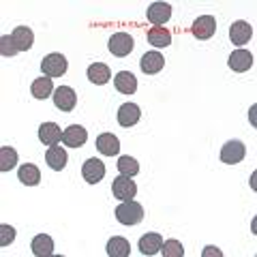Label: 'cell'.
<instances>
[{
  "label": "cell",
  "mask_w": 257,
  "mask_h": 257,
  "mask_svg": "<svg viewBox=\"0 0 257 257\" xmlns=\"http://www.w3.org/2000/svg\"><path fill=\"white\" fill-rule=\"evenodd\" d=\"M96 150L101 152V155H105V157H114L120 152V142L116 135H111V133H101L99 138H96Z\"/></svg>",
  "instance_id": "obj_15"
},
{
  "label": "cell",
  "mask_w": 257,
  "mask_h": 257,
  "mask_svg": "<svg viewBox=\"0 0 257 257\" xmlns=\"http://www.w3.org/2000/svg\"><path fill=\"white\" fill-rule=\"evenodd\" d=\"M67 67H69V62L67 58H64L62 54H47L45 58L41 60V71H43V75L47 77H62L64 73H67Z\"/></svg>",
  "instance_id": "obj_2"
},
{
  "label": "cell",
  "mask_w": 257,
  "mask_h": 257,
  "mask_svg": "<svg viewBox=\"0 0 257 257\" xmlns=\"http://www.w3.org/2000/svg\"><path fill=\"white\" fill-rule=\"evenodd\" d=\"M30 92L35 99L39 101H45L47 96H54V84H52V77H37L30 86Z\"/></svg>",
  "instance_id": "obj_18"
},
{
  "label": "cell",
  "mask_w": 257,
  "mask_h": 257,
  "mask_svg": "<svg viewBox=\"0 0 257 257\" xmlns=\"http://www.w3.org/2000/svg\"><path fill=\"white\" fill-rule=\"evenodd\" d=\"M111 193H114V197H118L120 202H126V199L135 197V193H138V184L128 178V176L120 174L118 178H114V182H111Z\"/></svg>",
  "instance_id": "obj_4"
},
{
  "label": "cell",
  "mask_w": 257,
  "mask_h": 257,
  "mask_svg": "<svg viewBox=\"0 0 257 257\" xmlns=\"http://www.w3.org/2000/svg\"><path fill=\"white\" fill-rule=\"evenodd\" d=\"M45 161L54 172H60V170H64V165H67V152L60 146H50L45 152Z\"/></svg>",
  "instance_id": "obj_23"
},
{
  "label": "cell",
  "mask_w": 257,
  "mask_h": 257,
  "mask_svg": "<svg viewBox=\"0 0 257 257\" xmlns=\"http://www.w3.org/2000/svg\"><path fill=\"white\" fill-rule=\"evenodd\" d=\"M142 118V109L135 105V103H124V105H120L118 109V122L120 126H133L138 124Z\"/></svg>",
  "instance_id": "obj_13"
},
{
  "label": "cell",
  "mask_w": 257,
  "mask_h": 257,
  "mask_svg": "<svg viewBox=\"0 0 257 257\" xmlns=\"http://www.w3.org/2000/svg\"><path fill=\"white\" fill-rule=\"evenodd\" d=\"M148 43L150 45H155V47H167L172 43V32L163 28V26H155V28H150L148 30Z\"/></svg>",
  "instance_id": "obj_25"
},
{
  "label": "cell",
  "mask_w": 257,
  "mask_h": 257,
  "mask_svg": "<svg viewBox=\"0 0 257 257\" xmlns=\"http://www.w3.org/2000/svg\"><path fill=\"white\" fill-rule=\"evenodd\" d=\"M107 47H109V52L114 56H118V58H124V56H128L133 52L135 43H133V37L128 35V32H116V35H111Z\"/></svg>",
  "instance_id": "obj_3"
},
{
  "label": "cell",
  "mask_w": 257,
  "mask_h": 257,
  "mask_svg": "<svg viewBox=\"0 0 257 257\" xmlns=\"http://www.w3.org/2000/svg\"><path fill=\"white\" fill-rule=\"evenodd\" d=\"M210 255H214V257H221L223 253L219 251L216 246H206V251H204V257H210Z\"/></svg>",
  "instance_id": "obj_32"
},
{
  "label": "cell",
  "mask_w": 257,
  "mask_h": 257,
  "mask_svg": "<svg viewBox=\"0 0 257 257\" xmlns=\"http://www.w3.org/2000/svg\"><path fill=\"white\" fill-rule=\"evenodd\" d=\"M227 64H229L231 71L244 73V71H248L253 67V56H251V52H246V50H236V52H231Z\"/></svg>",
  "instance_id": "obj_12"
},
{
  "label": "cell",
  "mask_w": 257,
  "mask_h": 257,
  "mask_svg": "<svg viewBox=\"0 0 257 257\" xmlns=\"http://www.w3.org/2000/svg\"><path fill=\"white\" fill-rule=\"evenodd\" d=\"M39 140H41L45 146H56L58 142H62V131L56 122H43L39 126Z\"/></svg>",
  "instance_id": "obj_14"
},
{
  "label": "cell",
  "mask_w": 257,
  "mask_h": 257,
  "mask_svg": "<svg viewBox=\"0 0 257 257\" xmlns=\"http://www.w3.org/2000/svg\"><path fill=\"white\" fill-rule=\"evenodd\" d=\"M114 86L118 92L122 94H133L138 90V77L133 73H128V71H120V73L114 77Z\"/></svg>",
  "instance_id": "obj_20"
},
{
  "label": "cell",
  "mask_w": 257,
  "mask_h": 257,
  "mask_svg": "<svg viewBox=\"0 0 257 257\" xmlns=\"http://www.w3.org/2000/svg\"><path fill=\"white\" fill-rule=\"evenodd\" d=\"M18 165V152L11 146H3L0 148V172H11Z\"/></svg>",
  "instance_id": "obj_27"
},
{
  "label": "cell",
  "mask_w": 257,
  "mask_h": 257,
  "mask_svg": "<svg viewBox=\"0 0 257 257\" xmlns=\"http://www.w3.org/2000/svg\"><path fill=\"white\" fill-rule=\"evenodd\" d=\"M118 172L122 176H128V178H131V176L140 174V163L133 157H120L118 159Z\"/></svg>",
  "instance_id": "obj_28"
},
{
  "label": "cell",
  "mask_w": 257,
  "mask_h": 257,
  "mask_svg": "<svg viewBox=\"0 0 257 257\" xmlns=\"http://www.w3.org/2000/svg\"><path fill=\"white\" fill-rule=\"evenodd\" d=\"M140 67H142L144 73L155 75L165 67V58H163V54H159V52H146L140 60Z\"/></svg>",
  "instance_id": "obj_11"
},
{
  "label": "cell",
  "mask_w": 257,
  "mask_h": 257,
  "mask_svg": "<svg viewBox=\"0 0 257 257\" xmlns=\"http://www.w3.org/2000/svg\"><path fill=\"white\" fill-rule=\"evenodd\" d=\"M88 79H90L92 84H96V86H103V84H107L111 79V71H109L107 64L94 62V64L88 67Z\"/></svg>",
  "instance_id": "obj_21"
},
{
  "label": "cell",
  "mask_w": 257,
  "mask_h": 257,
  "mask_svg": "<svg viewBox=\"0 0 257 257\" xmlns=\"http://www.w3.org/2000/svg\"><path fill=\"white\" fill-rule=\"evenodd\" d=\"M82 176L88 184H99L103 178H105V165H103V161L88 159L82 167Z\"/></svg>",
  "instance_id": "obj_8"
},
{
  "label": "cell",
  "mask_w": 257,
  "mask_h": 257,
  "mask_svg": "<svg viewBox=\"0 0 257 257\" xmlns=\"http://www.w3.org/2000/svg\"><path fill=\"white\" fill-rule=\"evenodd\" d=\"M244 155H246V148H244V144L238 142V140H231L221 148V161L227 165L240 163V161L244 159Z\"/></svg>",
  "instance_id": "obj_7"
},
{
  "label": "cell",
  "mask_w": 257,
  "mask_h": 257,
  "mask_svg": "<svg viewBox=\"0 0 257 257\" xmlns=\"http://www.w3.org/2000/svg\"><path fill=\"white\" fill-rule=\"evenodd\" d=\"M191 32H193V37L202 39V41L210 39L214 32H216V20H214V15H199V18L193 22Z\"/></svg>",
  "instance_id": "obj_6"
},
{
  "label": "cell",
  "mask_w": 257,
  "mask_h": 257,
  "mask_svg": "<svg viewBox=\"0 0 257 257\" xmlns=\"http://www.w3.org/2000/svg\"><path fill=\"white\" fill-rule=\"evenodd\" d=\"M15 240V229L11 225H0V246H9Z\"/></svg>",
  "instance_id": "obj_31"
},
{
  "label": "cell",
  "mask_w": 257,
  "mask_h": 257,
  "mask_svg": "<svg viewBox=\"0 0 257 257\" xmlns=\"http://www.w3.org/2000/svg\"><path fill=\"white\" fill-rule=\"evenodd\" d=\"M172 18V7L167 3H152L148 7V20L157 26H163V24Z\"/></svg>",
  "instance_id": "obj_17"
},
{
  "label": "cell",
  "mask_w": 257,
  "mask_h": 257,
  "mask_svg": "<svg viewBox=\"0 0 257 257\" xmlns=\"http://www.w3.org/2000/svg\"><path fill=\"white\" fill-rule=\"evenodd\" d=\"M251 37H253V28H251V24L244 22V20H238L231 24V28H229V39H231V43L234 45H244L251 41Z\"/></svg>",
  "instance_id": "obj_10"
},
{
  "label": "cell",
  "mask_w": 257,
  "mask_h": 257,
  "mask_svg": "<svg viewBox=\"0 0 257 257\" xmlns=\"http://www.w3.org/2000/svg\"><path fill=\"white\" fill-rule=\"evenodd\" d=\"M128 253H131V244H128L126 238L114 236L107 242V255L109 257H128Z\"/></svg>",
  "instance_id": "obj_26"
},
{
  "label": "cell",
  "mask_w": 257,
  "mask_h": 257,
  "mask_svg": "<svg viewBox=\"0 0 257 257\" xmlns=\"http://www.w3.org/2000/svg\"><path fill=\"white\" fill-rule=\"evenodd\" d=\"M18 178L22 180V184H26V187H37V184L41 182V172H39L37 165L24 163L18 170Z\"/></svg>",
  "instance_id": "obj_22"
},
{
  "label": "cell",
  "mask_w": 257,
  "mask_h": 257,
  "mask_svg": "<svg viewBox=\"0 0 257 257\" xmlns=\"http://www.w3.org/2000/svg\"><path fill=\"white\" fill-rule=\"evenodd\" d=\"M88 142V131L79 124H71L69 128L62 131V144L71 148H82L84 144Z\"/></svg>",
  "instance_id": "obj_9"
},
{
  "label": "cell",
  "mask_w": 257,
  "mask_h": 257,
  "mask_svg": "<svg viewBox=\"0 0 257 257\" xmlns=\"http://www.w3.org/2000/svg\"><path fill=\"white\" fill-rule=\"evenodd\" d=\"M11 39L20 52H28L32 43H35V35H32V30L28 26H18L11 32Z\"/></svg>",
  "instance_id": "obj_16"
},
{
  "label": "cell",
  "mask_w": 257,
  "mask_h": 257,
  "mask_svg": "<svg viewBox=\"0 0 257 257\" xmlns=\"http://www.w3.org/2000/svg\"><path fill=\"white\" fill-rule=\"evenodd\" d=\"M18 52H20V50L15 47L11 35H3V37H0V54H3L5 58H9V56H15Z\"/></svg>",
  "instance_id": "obj_30"
},
{
  "label": "cell",
  "mask_w": 257,
  "mask_h": 257,
  "mask_svg": "<svg viewBox=\"0 0 257 257\" xmlns=\"http://www.w3.org/2000/svg\"><path fill=\"white\" fill-rule=\"evenodd\" d=\"M116 219L122 225H138L144 219V208L135 199H126L116 208Z\"/></svg>",
  "instance_id": "obj_1"
},
{
  "label": "cell",
  "mask_w": 257,
  "mask_h": 257,
  "mask_svg": "<svg viewBox=\"0 0 257 257\" xmlns=\"http://www.w3.org/2000/svg\"><path fill=\"white\" fill-rule=\"evenodd\" d=\"M54 105L60 111H73L77 105V94L73 88L69 86H60L54 90Z\"/></svg>",
  "instance_id": "obj_5"
},
{
  "label": "cell",
  "mask_w": 257,
  "mask_h": 257,
  "mask_svg": "<svg viewBox=\"0 0 257 257\" xmlns=\"http://www.w3.org/2000/svg\"><path fill=\"white\" fill-rule=\"evenodd\" d=\"M161 251H163V257H182L184 246L180 244V240H165Z\"/></svg>",
  "instance_id": "obj_29"
},
{
  "label": "cell",
  "mask_w": 257,
  "mask_h": 257,
  "mask_svg": "<svg viewBox=\"0 0 257 257\" xmlns=\"http://www.w3.org/2000/svg\"><path fill=\"white\" fill-rule=\"evenodd\" d=\"M32 253H35L37 257H47V255H52L54 253V240L52 236H47V234H39L32 238Z\"/></svg>",
  "instance_id": "obj_24"
},
{
  "label": "cell",
  "mask_w": 257,
  "mask_h": 257,
  "mask_svg": "<svg viewBox=\"0 0 257 257\" xmlns=\"http://www.w3.org/2000/svg\"><path fill=\"white\" fill-rule=\"evenodd\" d=\"M161 246H163V238H161V234H157V231H150V234L140 238L142 255H157L161 251Z\"/></svg>",
  "instance_id": "obj_19"
}]
</instances>
